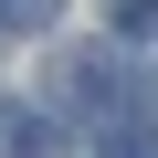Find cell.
Returning a JSON list of instances; mask_svg holds the SVG:
<instances>
[{
    "label": "cell",
    "mask_w": 158,
    "mask_h": 158,
    "mask_svg": "<svg viewBox=\"0 0 158 158\" xmlns=\"http://www.w3.org/2000/svg\"><path fill=\"white\" fill-rule=\"evenodd\" d=\"M0 21H21V32H32V21H53V0H0Z\"/></svg>",
    "instance_id": "obj_1"
}]
</instances>
